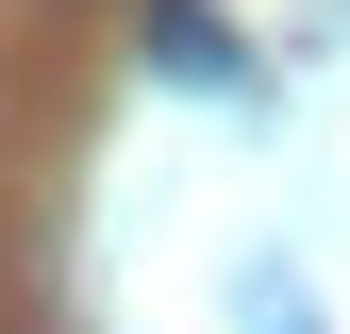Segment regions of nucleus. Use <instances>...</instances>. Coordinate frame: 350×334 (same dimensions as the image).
I'll use <instances>...</instances> for the list:
<instances>
[{"label":"nucleus","mask_w":350,"mask_h":334,"mask_svg":"<svg viewBox=\"0 0 350 334\" xmlns=\"http://www.w3.org/2000/svg\"><path fill=\"white\" fill-rule=\"evenodd\" d=\"M150 67L200 84V101H250V84H267V67H250V34H217L200 0H167V17H150Z\"/></svg>","instance_id":"f257e3e1"}]
</instances>
